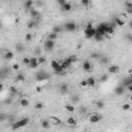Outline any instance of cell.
<instances>
[{"mask_svg": "<svg viewBox=\"0 0 132 132\" xmlns=\"http://www.w3.org/2000/svg\"><path fill=\"white\" fill-rule=\"evenodd\" d=\"M35 109H37V110H39V109H42L43 108V103L42 102H37L36 104H35Z\"/></svg>", "mask_w": 132, "mask_h": 132, "instance_id": "obj_43", "label": "cell"}, {"mask_svg": "<svg viewBox=\"0 0 132 132\" xmlns=\"http://www.w3.org/2000/svg\"><path fill=\"white\" fill-rule=\"evenodd\" d=\"M10 128H11V130H18V129H20V126H19V124H18V121L13 123L11 126H10Z\"/></svg>", "mask_w": 132, "mask_h": 132, "instance_id": "obj_42", "label": "cell"}, {"mask_svg": "<svg viewBox=\"0 0 132 132\" xmlns=\"http://www.w3.org/2000/svg\"><path fill=\"white\" fill-rule=\"evenodd\" d=\"M80 2H82V4L86 7L89 6V4H90V0H80Z\"/></svg>", "mask_w": 132, "mask_h": 132, "instance_id": "obj_48", "label": "cell"}, {"mask_svg": "<svg viewBox=\"0 0 132 132\" xmlns=\"http://www.w3.org/2000/svg\"><path fill=\"white\" fill-rule=\"evenodd\" d=\"M61 8H62L63 11H70L72 9V5H71V3H69V2H66V3H64L62 5Z\"/></svg>", "mask_w": 132, "mask_h": 132, "instance_id": "obj_16", "label": "cell"}, {"mask_svg": "<svg viewBox=\"0 0 132 132\" xmlns=\"http://www.w3.org/2000/svg\"><path fill=\"white\" fill-rule=\"evenodd\" d=\"M59 65H60V63H59L58 61H56V60H53V61L51 62V66H52V68H53V69H55V68H57Z\"/></svg>", "mask_w": 132, "mask_h": 132, "instance_id": "obj_40", "label": "cell"}, {"mask_svg": "<svg viewBox=\"0 0 132 132\" xmlns=\"http://www.w3.org/2000/svg\"><path fill=\"white\" fill-rule=\"evenodd\" d=\"M56 1H57V3H58V4L60 5V6H62L63 4L67 2V1H66V0H56Z\"/></svg>", "mask_w": 132, "mask_h": 132, "instance_id": "obj_50", "label": "cell"}, {"mask_svg": "<svg viewBox=\"0 0 132 132\" xmlns=\"http://www.w3.org/2000/svg\"><path fill=\"white\" fill-rule=\"evenodd\" d=\"M83 69L85 70L86 72H89V71L92 70V64H91V62H90L89 60L84 61V63H83Z\"/></svg>", "mask_w": 132, "mask_h": 132, "instance_id": "obj_10", "label": "cell"}, {"mask_svg": "<svg viewBox=\"0 0 132 132\" xmlns=\"http://www.w3.org/2000/svg\"><path fill=\"white\" fill-rule=\"evenodd\" d=\"M130 107H131L130 103H124L122 105V109L123 110H129V109H130Z\"/></svg>", "mask_w": 132, "mask_h": 132, "instance_id": "obj_44", "label": "cell"}, {"mask_svg": "<svg viewBox=\"0 0 132 132\" xmlns=\"http://www.w3.org/2000/svg\"><path fill=\"white\" fill-rule=\"evenodd\" d=\"M9 92L13 93V94H17V93H18V90H17L16 87L11 86V87H9Z\"/></svg>", "mask_w": 132, "mask_h": 132, "instance_id": "obj_47", "label": "cell"}, {"mask_svg": "<svg viewBox=\"0 0 132 132\" xmlns=\"http://www.w3.org/2000/svg\"><path fill=\"white\" fill-rule=\"evenodd\" d=\"M113 22L116 23V25H117V26H119V27H123V26L125 25L126 21H125V20H123V19H121L120 17H116V18H115V20H113Z\"/></svg>", "mask_w": 132, "mask_h": 132, "instance_id": "obj_11", "label": "cell"}, {"mask_svg": "<svg viewBox=\"0 0 132 132\" xmlns=\"http://www.w3.org/2000/svg\"><path fill=\"white\" fill-rule=\"evenodd\" d=\"M129 84H132V79H131V76H129L127 77V79H124V80H123V84H122V86H128Z\"/></svg>", "mask_w": 132, "mask_h": 132, "instance_id": "obj_31", "label": "cell"}, {"mask_svg": "<svg viewBox=\"0 0 132 132\" xmlns=\"http://www.w3.org/2000/svg\"><path fill=\"white\" fill-rule=\"evenodd\" d=\"M54 71H55V73H56V74H62V73H63V71H64V70L62 69L61 65H59L58 67H57V68H55V69H54Z\"/></svg>", "mask_w": 132, "mask_h": 132, "instance_id": "obj_36", "label": "cell"}, {"mask_svg": "<svg viewBox=\"0 0 132 132\" xmlns=\"http://www.w3.org/2000/svg\"><path fill=\"white\" fill-rule=\"evenodd\" d=\"M80 86L82 87V88H86V87H88V85H87V80H83L82 82L80 83Z\"/></svg>", "mask_w": 132, "mask_h": 132, "instance_id": "obj_49", "label": "cell"}, {"mask_svg": "<svg viewBox=\"0 0 132 132\" xmlns=\"http://www.w3.org/2000/svg\"><path fill=\"white\" fill-rule=\"evenodd\" d=\"M108 79H109L108 74H107V73H102L100 75V79H99V80H100L101 83H106L107 80H108Z\"/></svg>", "mask_w": 132, "mask_h": 132, "instance_id": "obj_24", "label": "cell"}, {"mask_svg": "<svg viewBox=\"0 0 132 132\" xmlns=\"http://www.w3.org/2000/svg\"><path fill=\"white\" fill-rule=\"evenodd\" d=\"M0 28H1V23H0Z\"/></svg>", "mask_w": 132, "mask_h": 132, "instance_id": "obj_59", "label": "cell"}, {"mask_svg": "<svg viewBox=\"0 0 132 132\" xmlns=\"http://www.w3.org/2000/svg\"><path fill=\"white\" fill-rule=\"evenodd\" d=\"M62 31H63V27L59 26V25H57V26H54V27H53V29H52V32H54V33H57V34H59V33H61Z\"/></svg>", "mask_w": 132, "mask_h": 132, "instance_id": "obj_23", "label": "cell"}, {"mask_svg": "<svg viewBox=\"0 0 132 132\" xmlns=\"http://www.w3.org/2000/svg\"><path fill=\"white\" fill-rule=\"evenodd\" d=\"M79 112H80V113H83V115H84V113H86L87 112H88V108H87L86 106H80Z\"/></svg>", "mask_w": 132, "mask_h": 132, "instance_id": "obj_46", "label": "cell"}, {"mask_svg": "<svg viewBox=\"0 0 132 132\" xmlns=\"http://www.w3.org/2000/svg\"><path fill=\"white\" fill-rule=\"evenodd\" d=\"M99 60H100V62H101V64H104V65H106L107 63H108V58L107 57H105V56H103V57H101L100 56V58H99Z\"/></svg>", "mask_w": 132, "mask_h": 132, "instance_id": "obj_33", "label": "cell"}, {"mask_svg": "<svg viewBox=\"0 0 132 132\" xmlns=\"http://www.w3.org/2000/svg\"><path fill=\"white\" fill-rule=\"evenodd\" d=\"M38 61H37V58L36 57H32V58H30V63H29V67L32 68V69H36L38 67Z\"/></svg>", "mask_w": 132, "mask_h": 132, "instance_id": "obj_7", "label": "cell"}, {"mask_svg": "<svg viewBox=\"0 0 132 132\" xmlns=\"http://www.w3.org/2000/svg\"><path fill=\"white\" fill-rule=\"evenodd\" d=\"M79 97H77V96H75V97H72V100L73 101H79V99H77Z\"/></svg>", "mask_w": 132, "mask_h": 132, "instance_id": "obj_58", "label": "cell"}, {"mask_svg": "<svg viewBox=\"0 0 132 132\" xmlns=\"http://www.w3.org/2000/svg\"><path fill=\"white\" fill-rule=\"evenodd\" d=\"M16 82H18V83L25 82V75H24L23 73H18L16 76Z\"/></svg>", "mask_w": 132, "mask_h": 132, "instance_id": "obj_22", "label": "cell"}, {"mask_svg": "<svg viewBox=\"0 0 132 132\" xmlns=\"http://www.w3.org/2000/svg\"><path fill=\"white\" fill-rule=\"evenodd\" d=\"M60 65H61L62 69L64 70V71H65V70H67L68 68H69L70 66H71V64H70V63L67 61V60H64V61H63L62 63H60Z\"/></svg>", "mask_w": 132, "mask_h": 132, "instance_id": "obj_20", "label": "cell"}, {"mask_svg": "<svg viewBox=\"0 0 132 132\" xmlns=\"http://www.w3.org/2000/svg\"><path fill=\"white\" fill-rule=\"evenodd\" d=\"M20 104L22 107H27L29 105V99L28 97H23L22 99L20 100Z\"/></svg>", "mask_w": 132, "mask_h": 132, "instance_id": "obj_19", "label": "cell"}, {"mask_svg": "<svg viewBox=\"0 0 132 132\" xmlns=\"http://www.w3.org/2000/svg\"><path fill=\"white\" fill-rule=\"evenodd\" d=\"M3 103L5 104V105H10V104L13 103V98H11V97H8V98H6V99H4Z\"/></svg>", "mask_w": 132, "mask_h": 132, "instance_id": "obj_41", "label": "cell"}, {"mask_svg": "<svg viewBox=\"0 0 132 132\" xmlns=\"http://www.w3.org/2000/svg\"><path fill=\"white\" fill-rule=\"evenodd\" d=\"M90 58L93 59V60H97L100 58V55H99L98 53H91V55H90Z\"/></svg>", "mask_w": 132, "mask_h": 132, "instance_id": "obj_38", "label": "cell"}, {"mask_svg": "<svg viewBox=\"0 0 132 132\" xmlns=\"http://www.w3.org/2000/svg\"><path fill=\"white\" fill-rule=\"evenodd\" d=\"M84 33H85V36H86L87 39H91V38L94 37V35L96 34V29L94 27L91 29H85Z\"/></svg>", "mask_w": 132, "mask_h": 132, "instance_id": "obj_3", "label": "cell"}, {"mask_svg": "<svg viewBox=\"0 0 132 132\" xmlns=\"http://www.w3.org/2000/svg\"><path fill=\"white\" fill-rule=\"evenodd\" d=\"M3 88H4V87H3V84H2V83H0V92H1V91H3Z\"/></svg>", "mask_w": 132, "mask_h": 132, "instance_id": "obj_57", "label": "cell"}, {"mask_svg": "<svg viewBox=\"0 0 132 132\" xmlns=\"http://www.w3.org/2000/svg\"><path fill=\"white\" fill-rule=\"evenodd\" d=\"M58 38V34L57 33H54V32H51L47 34V39H51V40H56Z\"/></svg>", "mask_w": 132, "mask_h": 132, "instance_id": "obj_26", "label": "cell"}, {"mask_svg": "<svg viewBox=\"0 0 132 132\" xmlns=\"http://www.w3.org/2000/svg\"><path fill=\"white\" fill-rule=\"evenodd\" d=\"M95 104H96V107L99 108V109H103L104 108V102H103V101L98 100V101H96V102H95Z\"/></svg>", "mask_w": 132, "mask_h": 132, "instance_id": "obj_30", "label": "cell"}, {"mask_svg": "<svg viewBox=\"0 0 132 132\" xmlns=\"http://www.w3.org/2000/svg\"><path fill=\"white\" fill-rule=\"evenodd\" d=\"M13 69H14V70H17V71H18V70L20 69V65L18 64V63H14V64L13 65Z\"/></svg>", "mask_w": 132, "mask_h": 132, "instance_id": "obj_52", "label": "cell"}, {"mask_svg": "<svg viewBox=\"0 0 132 132\" xmlns=\"http://www.w3.org/2000/svg\"><path fill=\"white\" fill-rule=\"evenodd\" d=\"M14 54L13 52H10V51H7L6 54H5V56H4V58L6 60H11V59H14Z\"/></svg>", "mask_w": 132, "mask_h": 132, "instance_id": "obj_27", "label": "cell"}, {"mask_svg": "<svg viewBox=\"0 0 132 132\" xmlns=\"http://www.w3.org/2000/svg\"><path fill=\"white\" fill-rule=\"evenodd\" d=\"M56 46V42L55 40H51V39H47L44 41V49L47 51H53L54 47Z\"/></svg>", "mask_w": 132, "mask_h": 132, "instance_id": "obj_4", "label": "cell"}, {"mask_svg": "<svg viewBox=\"0 0 132 132\" xmlns=\"http://www.w3.org/2000/svg\"><path fill=\"white\" fill-rule=\"evenodd\" d=\"M113 92H115V94H116V95L121 96V95L124 94V92H125V87H124V86H122V85H119L118 87H116V88H115Z\"/></svg>", "mask_w": 132, "mask_h": 132, "instance_id": "obj_9", "label": "cell"}, {"mask_svg": "<svg viewBox=\"0 0 132 132\" xmlns=\"http://www.w3.org/2000/svg\"><path fill=\"white\" fill-rule=\"evenodd\" d=\"M94 39L96 40V41H102L103 39H104V36H102V35H100V34H97V33H96V34L94 35Z\"/></svg>", "mask_w": 132, "mask_h": 132, "instance_id": "obj_35", "label": "cell"}, {"mask_svg": "<svg viewBox=\"0 0 132 132\" xmlns=\"http://www.w3.org/2000/svg\"><path fill=\"white\" fill-rule=\"evenodd\" d=\"M108 26H109V27H112V28H113V29H115V28H116V27H117V25H116V23H115V22H112V23H108Z\"/></svg>", "mask_w": 132, "mask_h": 132, "instance_id": "obj_54", "label": "cell"}, {"mask_svg": "<svg viewBox=\"0 0 132 132\" xmlns=\"http://www.w3.org/2000/svg\"><path fill=\"white\" fill-rule=\"evenodd\" d=\"M65 109L67 110L68 113H73L75 110V107H74L72 104H66L65 105Z\"/></svg>", "mask_w": 132, "mask_h": 132, "instance_id": "obj_28", "label": "cell"}, {"mask_svg": "<svg viewBox=\"0 0 132 132\" xmlns=\"http://www.w3.org/2000/svg\"><path fill=\"white\" fill-rule=\"evenodd\" d=\"M41 128L42 129H50L51 128V123L49 122V120H43V121H41Z\"/></svg>", "mask_w": 132, "mask_h": 132, "instance_id": "obj_21", "label": "cell"}, {"mask_svg": "<svg viewBox=\"0 0 132 132\" xmlns=\"http://www.w3.org/2000/svg\"><path fill=\"white\" fill-rule=\"evenodd\" d=\"M37 61H38V64H44V63L47 62V58L44 56H39V57H37Z\"/></svg>", "mask_w": 132, "mask_h": 132, "instance_id": "obj_29", "label": "cell"}, {"mask_svg": "<svg viewBox=\"0 0 132 132\" xmlns=\"http://www.w3.org/2000/svg\"><path fill=\"white\" fill-rule=\"evenodd\" d=\"M49 122L51 123V125H55V126H57V125H60L61 124V120H60L59 118H57V117H55V116H52V117H50L49 119Z\"/></svg>", "mask_w": 132, "mask_h": 132, "instance_id": "obj_8", "label": "cell"}, {"mask_svg": "<svg viewBox=\"0 0 132 132\" xmlns=\"http://www.w3.org/2000/svg\"><path fill=\"white\" fill-rule=\"evenodd\" d=\"M18 124H19L20 126V128H22V127H25V126H27L29 124V119L28 118H24V119H21L18 121Z\"/></svg>", "mask_w": 132, "mask_h": 132, "instance_id": "obj_13", "label": "cell"}, {"mask_svg": "<svg viewBox=\"0 0 132 132\" xmlns=\"http://www.w3.org/2000/svg\"><path fill=\"white\" fill-rule=\"evenodd\" d=\"M32 38H33V36H32L31 33H27V34L25 35V41L26 42H30V41L32 40Z\"/></svg>", "mask_w": 132, "mask_h": 132, "instance_id": "obj_37", "label": "cell"}, {"mask_svg": "<svg viewBox=\"0 0 132 132\" xmlns=\"http://www.w3.org/2000/svg\"><path fill=\"white\" fill-rule=\"evenodd\" d=\"M125 88H127V90H128L129 92H132V84H129V85L126 86Z\"/></svg>", "mask_w": 132, "mask_h": 132, "instance_id": "obj_53", "label": "cell"}, {"mask_svg": "<svg viewBox=\"0 0 132 132\" xmlns=\"http://www.w3.org/2000/svg\"><path fill=\"white\" fill-rule=\"evenodd\" d=\"M4 1H8V0H4Z\"/></svg>", "mask_w": 132, "mask_h": 132, "instance_id": "obj_60", "label": "cell"}, {"mask_svg": "<svg viewBox=\"0 0 132 132\" xmlns=\"http://www.w3.org/2000/svg\"><path fill=\"white\" fill-rule=\"evenodd\" d=\"M36 24H37V22L35 20H32V21H30V22H28V28L29 29H32V28H34L35 26H36Z\"/></svg>", "mask_w": 132, "mask_h": 132, "instance_id": "obj_34", "label": "cell"}, {"mask_svg": "<svg viewBox=\"0 0 132 132\" xmlns=\"http://www.w3.org/2000/svg\"><path fill=\"white\" fill-rule=\"evenodd\" d=\"M101 119H102V116L99 115V113H91L89 117V121H90V123H92V124L98 123L99 121H101Z\"/></svg>", "mask_w": 132, "mask_h": 132, "instance_id": "obj_1", "label": "cell"}, {"mask_svg": "<svg viewBox=\"0 0 132 132\" xmlns=\"http://www.w3.org/2000/svg\"><path fill=\"white\" fill-rule=\"evenodd\" d=\"M41 91H42V88H41L40 86H37V87H36V92H38V93H40Z\"/></svg>", "mask_w": 132, "mask_h": 132, "instance_id": "obj_56", "label": "cell"}, {"mask_svg": "<svg viewBox=\"0 0 132 132\" xmlns=\"http://www.w3.org/2000/svg\"><path fill=\"white\" fill-rule=\"evenodd\" d=\"M120 71V66L119 65H109L107 68V72L110 74H116Z\"/></svg>", "mask_w": 132, "mask_h": 132, "instance_id": "obj_6", "label": "cell"}, {"mask_svg": "<svg viewBox=\"0 0 132 132\" xmlns=\"http://www.w3.org/2000/svg\"><path fill=\"white\" fill-rule=\"evenodd\" d=\"M64 29L67 32H74L76 30V24L74 22H66L64 24Z\"/></svg>", "mask_w": 132, "mask_h": 132, "instance_id": "obj_2", "label": "cell"}, {"mask_svg": "<svg viewBox=\"0 0 132 132\" xmlns=\"http://www.w3.org/2000/svg\"><path fill=\"white\" fill-rule=\"evenodd\" d=\"M49 79V74L44 71H39L38 73H36V80L37 82H42Z\"/></svg>", "mask_w": 132, "mask_h": 132, "instance_id": "obj_5", "label": "cell"}, {"mask_svg": "<svg viewBox=\"0 0 132 132\" xmlns=\"http://www.w3.org/2000/svg\"><path fill=\"white\" fill-rule=\"evenodd\" d=\"M5 119H6V117H5L4 113H0V122H3Z\"/></svg>", "mask_w": 132, "mask_h": 132, "instance_id": "obj_51", "label": "cell"}, {"mask_svg": "<svg viewBox=\"0 0 132 132\" xmlns=\"http://www.w3.org/2000/svg\"><path fill=\"white\" fill-rule=\"evenodd\" d=\"M30 14H31V17L33 18V20H35V19H38L39 18V16H40V14H39V11L38 10H36L35 8H31L30 9Z\"/></svg>", "mask_w": 132, "mask_h": 132, "instance_id": "obj_12", "label": "cell"}, {"mask_svg": "<svg viewBox=\"0 0 132 132\" xmlns=\"http://www.w3.org/2000/svg\"><path fill=\"white\" fill-rule=\"evenodd\" d=\"M59 91L61 94H66V93L68 92V85L67 84H62L61 86H60V88H59Z\"/></svg>", "mask_w": 132, "mask_h": 132, "instance_id": "obj_15", "label": "cell"}, {"mask_svg": "<svg viewBox=\"0 0 132 132\" xmlns=\"http://www.w3.org/2000/svg\"><path fill=\"white\" fill-rule=\"evenodd\" d=\"M33 5H34V1H33V0H26L25 3H24V7H25L26 9L30 10L33 7Z\"/></svg>", "mask_w": 132, "mask_h": 132, "instance_id": "obj_14", "label": "cell"}, {"mask_svg": "<svg viewBox=\"0 0 132 132\" xmlns=\"http://www.w3.org/2000/svg\"><path fill=\"white\" fill-rule=\"evenodd\" d=\"M87 85H88V87H94L96 85V80H95V77H93V76H90L89 79H87Z\"/></svg>", "mask_w": 132, "mask_h": 132, "instance_id": "obj_17", "label": "cell"}, {"mask_svg": "<svg viewBox=\"0 0 132 132\" xmlns=\"http://www.w3.org/2000/svg\"><path fill=\"white\" fill-rule=\"evenodd\" d=\"M22 62H23V64H25V65H29L30 58H29V57H24L23 60H22Z\"/></svg>", "mask_w": 132, "mask_h": 132, "instance_id": "obj_45", "label": "cell"}, {"mask_svg": "<svg viewBox=\"0 0 132 132\" xmlns=\"http://www.w3.org/2000/svg\"><path fill=\"white\" fill-rule=\"evenodd\" d=\"M14 47H16V51H17L18 53H23L24 50H25V47H24V44L21 43V42H17L16 46H14Z\"/></svg>", "mask_w": 132, "mask_h": 132, "instance_id": "obj_18", "label": "cell"}, {"mask_svg": "<svg viewBox=\"0 0 132 132\" xmlns=\"http://www.w3.org/2000/svg\"><path fill=\"white\" fill-rule=\"evenodd\" d=\"M93 28V25H92V23H88L87 24V27H86V29H91Z\"/></svg>", "mask_w": 132, "mask_h": 132, "instance_id": "obj_55", "label": "cell"}, {"mask_svg": "<svg viewBox=\"0 0 132 132\" xmlns=\"http://www.w3.org/2000/svg\"><path fill=\"white\" fill-rule=\"evenodd\" d=\"M66 60H67V61L69 62L71 65H72L73 63L75 62L76 60H77V58H76V56H69V57H68V58H66Z\"/></svg>", "mask_w": 132, "mask_h": 132, "instance_id": "obj_32", "label": "cell"}, {"mask_svg": "<svg viewBox=\"0 0 132 132\" xmlns=\"http://www.w3.org/2000/svg\"><path fill=\"white\" fill-rule=\"evenodd\" d=\"M76 120L73 118V117H69V118L67 119V124L70 125V126H75L76 125Z\"/></svg>", "mask_w": 132, "mask_h": 132, "instance_id": "obj_25", "label": "cell"}, {"mask_svg": "<svg viewBox=\"0 0 132 132\" xmlns=\"http://www.w3.org/2000/svg\"><path fill=\"white\" fill-rule=\"evenodd\" d=\"M105 33H106V34H110V35H113V33H115V29L108 26V27L106 28V30H105Z\"/></svg>", "mask_w": 132, "mask_h": 132, "instance_id": "obj_39", "label": "cell"}]
</instances>
